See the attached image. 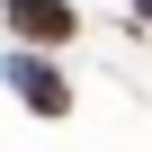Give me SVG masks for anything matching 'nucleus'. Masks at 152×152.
<instances>
[{
  "mask_svg": "<svg viewBox=\"0 0 152 152\" xmlns=\"http://www.w3.org/2000/svg\"><path fill=\"white\" fill-rule=\"evenodd\" d=\"M9 90H18L36 116H72V81L45 63V45H18V54H9Z\"/></svg>",
  "mask_w": 152,
  "mask_h": 152,
  "instance_id": "f257e3e1",
  "label": "nucleus"
},
{
  "mask_svg": "<svg viewBox=\"0 0 152 152\" xmlns=\"http://www.w3.org/2000/svg\"><path fill=\"white\" fill-rule=\"evenodd\" d=\"M0 9H9V36H27V45H72L81 36L72 0H0Z\"/></svg>",
  "mask_w": 152,
  "mask_h": 152,
  "instance_id": "f03ea898",
  "label": "nucleus"
},
{
  "mask_svg": "<svg viewBox=\"0 0 152 152\" xmlns=\"http://www.w3.org/2000/svg\"><path fill=\"white\" fill-rule=\"evenodd\" d=\"M134 27H152V0H134Z\"/></svg>",
  "mask_w": 152,
  "mask_h": 152,
  "instance_id": "7ed1b4c3",
  "label": "nucleus"
}]
</instances>
